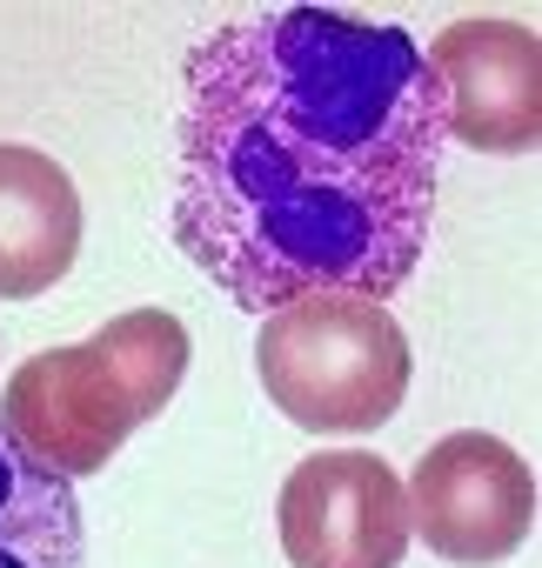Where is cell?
Masks as SVG:
<instances>
[{
    "instance_id": "6da1fadb",
    "label": "cell",
    "mask_w": 542,
    "mask_h": 568,
    "mask_svg": "<svg viewBox=\"0 0 542 568\" xmlns=\"http://www.w3.org/2000/svg\"><path fill=\"white\" fill-rule=\"evenodd\" d=\"M174 247L248 308L389 302L435 221L442 94L415 34L335 8L214 28L181 81Z\"/></svg>"
},
{
    "instance_id": "5b68a950",
    "label": "cell",
    "mask_w": 542,
    "mask_h": 568,
    "mask_svg": "<svg viewBox=\"0 0 542 568\" xmlns=\"http://www.w3.org/2000/svg\"><path fill=\"white\" fill-rule=\"evenodd\" d=\"M275 515L289 568H402L409 555V495L395 468L362 448L295 462Z\"/></svg>"
},
{
    "instance_id": "7a4b0ae2",
    "label": "cell",
    "mask_w": 542,
    "mask_h": 568,
    "mask_svg": "<svg viewBox=\"0 0 542 568\" xmlns=\"http://www.w3.org/2000/svg\"><path fill=\"white\" fill-rule=\"evenodd\" d=\"M188 328L168 308L114 315L101 335L74 348H48L21 362L0 395V435L28 462L54 475H101L134 428H148L181 375H188Z\"/></svg>"
},
{
    "instance_id": "277c9868",
    "label": "cell",
    "mask_w": 542,
    "mask_h": 568,
    "mask_svg": "<svg viewBox=\"0 0 542 568\" xmlns=\"http://www.w3.org/2000/svg\"><path fill=\"white\" fill-rule=\"evenodd\" d=\"M402 495L409 535H422L455 568H495L535 535V475L509 442L482 428L442 435L415 462V481Z\"/></svg>"
},
{
    "instance_id": "ba28073f",
    "label": "cell",
    "mask_w": 542,
    "mask_h": 568,
    "mask_svg": "<svg viewBox=\"0 0 542 568\" xmlns=\"http://www.w3.org/2000/svg\"><path fill=\"white\" fill-rule=\"evenodd\" d=\"M0 568H88L74 481L0 435Z\"/></svg>"
},
{
    "instance_id": "8992f818",
    "label": "cell",
    "mask_w": 542,
    "mask_h": 568,
    "mask_svg": "<svg viewBox=\"0 0 542 568\" xmlns=\"http://www.w3.org/2000/svg\"><path fill=\"white\" fill-rule=\"evenodd\" d=\"M449 141L475 154H535L542 141V41L515 21H455L429 41Z\"/></svg>"
},
{
    "instance_id": "3957f363",
    "label": "cell",
    "mask_w": 542,
    "mask_h": 568,
    "mask_svg": "<svg viewBox=\"0 0 542 568\" xmlns=\"http://www.w3.org/2000/svg\"><path fill=\"white\" fill-rule=\"evenodd\" d=\"M261 388L309 435H369L409 395V335L382 302L309 295L261 322Z\"/></svg>"
},
{
    "instance_id": "52a82bcc",
    "label": "cell",
    "mask_w": 542,
    "mask_h": 568,
    "mask_svg": "<svg viewBox=\"0 0 542 568\" xmlns=\"http://www.w3.org/2000/svg\"><path fill=\"white\" fill-rule=\"evenodd\" d=\"M81 254V194L41 148L0 141V302H34Z\"/></svg>"
}]
</instances>
